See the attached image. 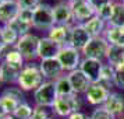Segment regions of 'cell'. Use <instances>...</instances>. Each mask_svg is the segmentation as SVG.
Masks as SVG:
<instances>
[{
  "label": "cell",
  "instance_id": "6da1fadb",
  "mask_svg": "<svg viewBox=\"0 0 124 119\" xmlns=\"http://www.w3.org/2000/svg\"><path fill=\"white\" fill-rule=\"evenodd\" d=\"M45 81L43 74L40 73L38 63H27L23 67L18 76L17 85L23 91H35L42 83Z\"/></svg>",
  "mask_w": 124,
  "mask_h": 119
},
{
  "label": "cell",
  "instance_id": "7a4b0ae2",
  "mask_svg": "<svg viewBox=\"0 0 124 119\" xmlns=\"http://www.w3.org/2000/svg\"><path fill=\"white\" fill-rule=\"evenodd\" d=\"M52 111L60 119H67L71 113L82 111V97L75 92L67 97H59Z\"/></svg>",
  "mask_w": 124,
  "mask_h": 119
},
{
  "label": "cell",
  "instance_id": "3957f363",
  "mask_svg": "<svg viewBox=\"0 0 124 119\" xmlns=\"http://www.w3.org/2000/svg\"><path fill=\"white\" fill-rule=\"evenodd\" d=\"M57 98H59V95H57L54 81H50V80H45L34 91V102L36 107L50 108L52 109Z\"/></svg>",
  "mask_w": 124,
  "mask_h": 119
},
{
  "label": "cell",
  "instance_id": "277c9868",
  "mask_svg": "<svg viewBox=\"0 0 124 119\" xmlns=\"http://www.w3.org/2000/svg\"><path fill=\"white\" fill-rule=\"evenodd\" d=\"M39 39H40V37L29 32V34L24 35V37H20L18 42L16 44V49L23 55L24 60L27 63H34L38 59Z\"/></svg>",
  "mask_w": 124,
  "mask_h": 119
},
{
  "label": "cell",
  "instance_id": "5b68a950",
  "mask_svg": "<svg viewBox=\"0 0 124 119\" xmlns=\"http://www.w3.org/2000/svg\"><path fill=\"white\" fill-rule=\"evenodd\" d=\"M54 27V17H53V6L47 3H40L34 10V21L32 28L40 31H50Z\"/></svg>",
  "mask_w": 124,
  "mask_h": 119
},
{
  "label": "cell",
  "instance_id": "8992f818",
  "mask_svg": "<svg viewBox=\"0 0 124 119\" xmlns=\"http://www.w3.org/2000/svg\"><path fill=\"white\" fill-rule=\"evenodd\" d=\"M109 48H110V45L105 37L91 38L88 45L82 49V57H91V59H98L102 62H106Z\"/></svg>",
  "mask_w": 124,
  "mask_h": 119
},
{
  "label": "cell",
  "instance_id": "52a82bcc",
  "mask_svg": "<svg viewBox=\"0 0 124 119\" xmlns=\"http://www.w3.org/2000/svg\"><path fill=\"white\" fill-rule=\"evenodd\" d=\"M57 59L62 63L64 72L70 73L75 69H79V64L82 60V52L77 51L73 46H63L57 55Z\"/></svg>",
  "mask_w": 124,
  "mask_h": 119
},
{
  "label": "cell",
  "instance_id": "ba28073f",
  "mask_svg": "<svg viewBox=\"0 0 124 119\" xmlns=\"http://www.w3.org/2000/svg\"><path fill=\"white\" fill-rule=\"evenodd\" d=\"M112 91L113 90H110L107 85L102 84V83H93V84H91L88 91L85 92L84 100L91 107H103V104L106 102Z\"/></svg>",
  "mask_w": 124,
  "mask_h": 119
},
{
  "label": "cell",
  "instance_id": "9c48e42d",
  "mask_svg": "<svg viewBox=\"0 0 124 119\" xmlns=\"http://www.w3.org/2000/svg\"><path fill=\"white\" fill-rule=\"evenodd\" d=\"M39 69L40 73L43 74L45 80H50V81H54L59 77H62L66 74L64 69H63L62 63L59 62L57 57H53V59H43V60H39Z\"/></svg>",
  "mask_w": 124,
  "mask_h": 119
},
{
  "label": "cell",
  "instance_id": "30bf717a",
  "mask_svg": "<svg viewBox=\"0 0 124 119\" xmlns=\"http://www.w3.org/2000/svg\"><path fill=\"white\" fill-rule=\"evenodd\" d=\"M103 63L102 60L98 59H91V57H82L81 64H79V70L88 77L91 83H99L101 81V72L103 67Z\"/></svg>",
  "mask_w": 124,
  "mask_h": 119
},
{
  "label": "cell",
  "instance_id": "8fae6325",
  "mask_svg": "<svg viewBox=\"0 0 124 119\" xmlns=\"http://www.w3.org/2000/svg\"><path fill=\"white\" fill-rule=\"evenodd\" d=\"M53 17H54V25H74L75 24L71 6L67 0L59 1L53 6Z\"/></svg>",
  "mask_w": 124,
  "mask_h": 119
},
{
  "label": "cell",
  "instance_id": "7c38bea8",
  "mask_svg": "<svg viewBox=\"0 0 124 119\" xmlns=\"http://www.w3.org/2000/svg\"><path fill=\"white\" fill-rule=\"evenodd\" d=\"M70 6H71V11H73L74 23L75 24H84L85 21H88L91 17H93L96 14L93 7L91 6L86 0L70 3Z\"/></svg>",
  "mask_w": 124,
  "mask_h": 119
},
{
  "label": "cell",
  "instance_id": "4fadbf2b",
  "mask_svg": "<svg viewBox=\"0 0 124 119\" xmlns=\"http://www.w3.org/2000/svg\"><path fill=\"white\" fill-rule=\"evenodd\" d=\"M103 108L117 119L124 116V94L120 91H112L106 102L103 104Z\"/></svg>",
  "mask_w": 124,
  "mask_h": 119
},
{
  "label": "cell",
  "instance_id": "5bb4252c",
  "mask_svg": "<svg viewBox=\"0 0 124 119\" xmlns=\"http://www.w3.org/2000/svg\"><path fill=\"white\" fill-rule=\"evenodd\" d=\"M63 46L56 44L54 41H52L47 35L40 37L39 39V48H38V59L43 60V59H53L57 57L59 52Z\"/></svg>",
  "mask_w": 124,
  "mask_h": 119
},
{
  "label": "cell",
  "instance_id": "9a60e30c",
  "mask_svg": "<svg viewBox=\"0 0 124 119\" xmlns=\"http://www.w3.org/2000/svg\"><path fill=\"white\" fill-rule=\"evenodd\" d=\"M21 7L18 4L17 0H3L0 3V24L7 25L16 20L20 14Z\"/></svg>",
  "mask_w": 124,
  "mask_h": 119
},
{
  "label": "cell",
  "instance_id": "2e32d148",
  "mask_svg": "<svg viewBox=\"0 0 124 119\" xmlns=\"http://www.w3.org/2000/svg\"><path fill=\"white\" fill-rule=\"evenodd\" d=\"M68 76V80L71 83V87H73V91L78 95H85V92L88 91V88L91 87V83L88 77L85 76L79 69H75L73 72L67 73Z\"/></svg>",
  "mask_w": 124,
  "mask_h": 119
},
{
  "label": "cell",
  "instance_id": "e0dca14e",
  "mask_svg": "<svg viewBox=\"0 0 124 119\" xmlns=\"http://www.w3.org/2000/svg\"><path fill=\"white\" fill-rule=\"evenodd\" d=\"M71 28L73 25H54L47 31V37L60 46H70L71 44Z\"/></svg>",
  "mask_w": 124,
  "mask_h": 119
},
{
  "label": "cell",
  "instance_id": "ac0fdd59",
  "mask_svg": "<svg viewBox=\"0 0 124 119\" xmlns=\"http://www.w3.org/2000/svg\"><path fill=\"white\" fill-rule=\"evenodd\" d=\"M91 38L92 37L88 34V31L85 29L82 24H74L73 28H71V44H70V46L82 52V49L88 45Z\"/></svg>",
  "mask_w": 124,
  "mask_h": 119
},
{
  "label": "cell",
  "instance_id": "d6986e66",
  "mask_svg": "<svg viewBox=\"0 0 124 119\" xmlns=\"http://www.w3.org/2000/svg\"><path fill=\"white\" fill-rule=\"evenodd\" d=\"M82 25L85 27V29L88 31V34H89L92 38L103 37V35H105V31H106V28H107V23L103 21L101 17H98L96 14L93 17H91L88 21H85Z\"/></svg>",
  "mask_w": 124,
  "mask_h": 119
},
{
  "label": "cell",
  "instance_id": "ffe728a7",
  "mask_svg": "<svg viewBox=\"0 0 124 119\" xmlns=\"http://www.w3.org/2000/svg\"><path fill=\"white\" fill-rule=\"evenodd\" d=\"M21 70L23 69L13 67L6 62H0V81L4 84H17Z\"/></svg>",
  "mask_w": 124,
  "mask_h": 119
},
{
  "label": "cell",
  "instance_id": "44dd1931",
  "mask_svg": "<svg viewBox=\"0 0 124 119\" xmlns=\"http://www.w3.org/2000/svg\"><path fill=\"white\" fill-rule=\"evenodd\" d=\"M106 63L112 64L116 70H124V48L110 45L106 57Z\"/></svg>",
  "mask_w": 124,
  "mask_h": 119
},
{
  "label": "cell",
  "instance_id": "7402d4cb",
  "mask_svg": "<svg viewBox=\"0 0 124 119\" xmlns=\"http://www.w3.org/2000/svg\"><path fill=\"white\" fill-rule=\"evenodd\" d=\"M103 37L106 38L109 45L124 48V27H110V25H107Z\"/></svg>",
  "mask_w": 124,
  "mask_h": 119
},
{
  "label": "cell",
  "instance_id": "603a6c76",
  "mask_svg": "<svg viewBox=\"0 0 124 119\" xmlns=\"http://www.w3.org/2000/svg\"><path fill=\"white\" fill-rule=\"evenodd\" d=\"M114 77H116V69L113 67L112 64L105 62L101 72V81L99 83L107 85L112 90V88H114Z\"/></svg>",
  "mask_w": 124,
  "mask_h": 119
},
{
  "label": "cell",
  "instance_id": "cb8c5ba5",
  "mask_svg": "<svg viewBox=\"0 0 124 119\" xmlns=\"http://www.w3.org/2000/svg\"><path fill=\"white\" fill-rule=\"evenodd\" d=\"M54 85H56V91H57V95L59 97H67V95L74 94L67 73L64 76H62V77H59L57 80H54Z\"/></svg>",
  "mask_w": 124,
  "mask_h": 119
},
{
  "label": "cell",
  "instance_id": "d4e9b609",
  "mask_svg": "<svg viewBox=\"0 0 124 119\" xmlns=\"http://www.w3.org/2000/svg\"><path fill=\"white\" fill-rule=\"evenodd\" d=\"M110 27H124V4L121 1L114 3V11L110 18V21L107 23Z\"/></svg>",
  "mask_w": 124,
  "mask_h": 119
},
{
  "label": "cell",
  "instance_id": "484cf974",
  "mask_svg": "<svg viewBox=\"0 0 124 119\" xmlns=\"http://www.w3.org/2000/svg\"><path fill=\"white\" fill-rule=\"evenodd\" d=\"M10 28L14 31V32H17L18 37H24V35H27L31 32V28H32V25L28 23H25V21H23V20H20V18H16V20H13L11 23L7 24Z\"/></svg>",
  "mask_w": 124,
  "mask_h": 119
},
{
  "label": "cell",
  "instance_id": "4316f807",
  "mask_svg": "<svg viewBox=\"0 0 124 119\" xmlns=\"http://www.w3.org/2000/svg\"><path fill=\"white\" fill-rule=\"evenodd\" d=\"M3 62H6V63H8L10 66H13V67H17V69H23L27 63H25V60H24V57H23V55L20 53V52L14 48L8 55H7L6 57H4V60Z\"/></svg>",
  "mask_w": 124,
  "mask_h": 119
},
{
  "label": "cell",
  "instance_id": "83f0119b",
  "mask_svg": "<svg viewBox=\"0 0 124 119\" xmlns=\"http://www.w3.org/2000/svg\"><path fill=\"white\" fill-rule=\"evenodd\" d=\"M20 37L17 32H14L8 25H3L1 27V41L4 45H10V46H16V44L18 42Z\"/></svg>",
  "mask_w": 124,
  "mask_h": 119
},
{
  "label": "cell",
  "instance_id": "f1b7e54d",
  "mask_svg": "<svg viewBox=\"0 0 124 119\" xmlns=\"http://www.w3.org/2000/svg\"><path fill=\"white\" fill-rule=\"evenodd\" d=\"M0 101H1V104H3V107H4V109H6L7 115H13L14 113V111L17 109V107L21 104L20 101H17L16 98H13L11 95H8V94H1L0 95Z\"/></svg>",
  "mask_w": 124,
  "mask_h": 119
},
{
  "label": "cell",
  "instance_id": "f546056e",
  "mask_svg": "<svg viewBox=\"0 0 124 119\" xmlns=\"http://www.w3.org/2000/svg\"><path fill=\"white\" fill-rule=\"evenodd\" d=\"M32 112H34V108L28 102H21L17 107V109L14 111L13 116H14V119H31Z\"/></svg>",
  "mask_w": 124,
  "mask_h": 119
},
{
  "label": "cell",
  "instance_id": "4dcf8cb0",
  "mask_svg": "<svg viewBox=\"0 0 124 119\" xmlns=\"http://www.w3.org/2000/svg\"><path fill=\"white\" fill-rule=\"evenodd\" d=\"M113 11H114V3L110 1V3L105 4L102 9H99V10L96 11V16H98V17H101L103 21L109 23V21H110V18H112V16H113Z\"/></svg>",
  "mask_w": 124,
  "mask_h": 119
},
{
  "label": "cell",
  "instance_id": "1f68e13d",
  "mask_svg": "<svg viewBox=\"0 0 124 119\" xmlns=\"http://www.w3.org/2000/svg\"><path fill=\"white\" fill-rule=\"evenodd\" d=\"M89 119H117V118H114L112 113L109 111H106L103 107H96L91 112Z\"/></svg>",
  "mask_w": 124,
  "mask_h": 119
},
{
  "label": "cell",
  "instance_id": "d6a6232c",
  "mask_svg": "<svg viewBox=\"0 0 124 119\" xmlns=\"http://www.w3.org/2000/svg\"><path fill=\"white\" fill-rule=\"evenodd\" d=\"M3 92H4V94H8V95H11L13 98H16V100L20 101V102H25V101H24V91L21 90L18 85H14V87H7Z\"/></svg>",
  "mask_w": 124,
  "mask_h": 119
},
{
  "label": "cell",
  "instance_id": "836d02e7",
  "mask_svg": "<svg viewBox=\"0 0 124 119\" xmlns=\"http://www.w3.org/2000/svg\"><path fill=\"white\" fill-rule=\"evenodd\" d=\"M47 109H49V108H42V107H36V105H35L31 119H53Z\"/></svg>",
  "mask_w": 124,
  "mask_h": 119
},
{
  "label": "cell",
  "instance_id": "e575fe53",
  "mask_svg": "<svg viewBox=\"0 0 124 119\" xmlns=\"http://www.w3.org/2000/svg\"><path fill=\"white\" fill-rule=\"evenodd\" d=\"M18 18L32 25V21H34V10H28V9H21V10H20V14H18Z\"/></svg>",
  "mask_w": 124,
  "mask_h": 119
},
{
  "label": "cell",
  "instance_id": "d590c367",
  "mask_svg": "<svg viewBox=\"0 0 124 119\" xmlns=\"http://www.w3.org/2000/svg\"><path fill=\"white\" fill-rule=\"evenodd\" d=\"M17 1L21 9H28V10H35L42 3V0H17Z\"/></svg>",
  "mask_w": 124,
  "mask_h": 119
},
{
  "label": "cell",
  "instance_id": "8d00e7d4",
  "mask_svg": "<svg viewBox=\"0 0 124 119\" xmlns=\"http://www.w3.org/2000/svg\"><path fill=\"white\" fill-rule=\"evenodd\" d=\"M114 87L124 90V70H116L114 77Z\"/></svg>",
  "mask_w": 124,
  "mask_h": 119
},
{
  "label": "cell",
  "instance_id": "74e56055",
  "mask_svg": "<svg viewBox=\"0 0 124 119\" xmlns=\"http://www.w3.org/2000/svg\"><path fill=\"white\" fill-rule=\"evenodd\" d=\"M86 1H88L92 7H93V10H95V11H98L99 9H102L105 4L110 3V0H86Z\"/></svg>",
  "mask_w": 124,
  "mask_h": 119
},
{
  "label": "cell",
  "instance_id": "f35d334b",
  "mask_svg": "<svg viewBox=\"0 0 124 119\" xmlns=\"http://www.w3.org/2000/svg\"><path fill=\"white\" fill-rule=\"evenodd\" d=\"M14 48H16V46L4 45V44L0 46V62H3V60H4V57H6L7 55H8V53L13 51V49H14Z\"/></svg>",
  "mask_w": 124,
  "mask_h": 119
},
{
  "label": "cell",
  "instance_id": "ab89813d",
  "mask_svg": "<svg viewBox=\"0 0 124 119\" xmlns=\"http://www.w3.org/2000/svg\"><path fill=\"white\" fill-rule=\"evenodd\" d=\"M67 119H89V115H86L84 111H78V112L71 113Z\"/></svg>",
  "mask_w": 124,
  "mask_h": 119
},
{
  "label": "cell",
  "instance_id": "60d3db41",
  "mask_svg": "<svg viewBox=\"0 0 124 119\" xmlns=\"http://www.w3.org/2000/svg\"><path fill=\"white\" fill-rule=\"evenodd\" d=\"M4 116H7V112H6V109H4V107H3L1 101H0V119L4 118Z\"/></svg>",
  "mask_w": 124,
  "mask_h": 119
},
{
  "label": "cell",
  "instance_id": "b9f144b4",
  "mask_svg": "<svg viewBox=\"0 0 124 119\" xmlns=\"http://www.w3.org/2000/svg\"><path fill=\"white\" fill-rule=\"evenodd\" d=\"M1 119H14V116L13 115H7V116H4V118H1Z\"/></svg>",
  "mask_w": 124,
  "mask_h": 119
},
{
  "label": "cell",
  "instance_id": "7bdbcfd3",
  "mask_svg": "<svg viewBox=\"0 0 124 119\" xmlns=\"http://www.w3.org/2000/svg\"><path fill=\"white\" fill-rule=\"evenodd\" d=\"M3 45V41H1V27H0V46Z\"/></svg>",
  "mask_w": 124,
  "mask_h": 119
},
{
  "label": "cell",
  "instance_id": "ee69618b",
  "mask_svg": "<svg viewBox=\"0 0 124 119\" xmlns=\"http://www.w3.org/2000/svg\"><path fill=\"white\" fill-rule=\"evenodd\" d=\"M68 3H75V1H81V0H67Z\"/></svg>",
  "mask_w": 124,
  "mask_h": 119
},
{
  "label": "cell",
  "instance_id": "f6af8a7d",
  "mask_svg": "<svg viewBox=\"0 0 124 119\" xmlns=\"http://www.w3.org/2000/svg\"><path fill=\"white\" fill-rule=\"evenodd\" d=\"M112 3H118V1H121V0H110Z\"/></svg>",
  "mask_w": 124,
  "mask_h": 119
},
{
  "label": "cell",
  "instance_id": "bcb514c9",
  "mask_svg": "<svg viewBox=\"0 0 124 119\" xmlns=\"http://www.w3.org/2000/svg\"><path fill=\"white\" fill-rule=\"evenodd\" d=\"M118 119H124V116H121V118H118Z\"/></svg>",
  "mask_w": 124,
  "mask_h": 119
},
{
  "label": "cell",
  "instance_id": "7dc6e473",
  "mask_svg": "<svg viewBox=\"0 0 124 119\" xmlns=\"http://www.w3.org/2000/svg\"><path fill=\"white\" fill-rule=\"evenodd\" d=\"M121 3H123V4H124V0H121Z\"/></svg>",
  "mask_w": 124,
  "mask_h": 119
},
{
  "label": "cell",
  "instance_id": "c3c4849f",
  "mask_svg": "<svg viewBox=\"0 0 124 119\" xmlns=\"http://www.w3.org/2000/svg\"><path fill=\"white\" fill-rule=\"evenodd\" d=\"M1 1H3V0H0V3H1Z\"/></svg>",
  "mask_w": 124,
  "mask_h": 119
},
{
  "label": "cell",
  "instance_id": "681fc988",
  "mask_svg": "<svg viewBox=\"0 0 124 119\" xmlns=\"http://www.w3.org/2000/svg\"><path fill=\"white\" fill-rule=\"evenodd\" d=\"M56 119H60V118H56Z\"/></svg>",
  "mask_w": 124,
  "mask_h": 119
},
{
  "label": "cell",
  "instance_id": "f907efd6",
  "mask_svg": "<svg viewBox=\"0 0 124 119\" xmlns=\"http://www.w3.org/2000/svg\"><path fill=\"white\" fill-rule=\"evenodd\" d=\"M0 83H1V81H0Z\"/></svg>",
  "mask_w": 124,
  "mask_h": 119
}]
</instances>
